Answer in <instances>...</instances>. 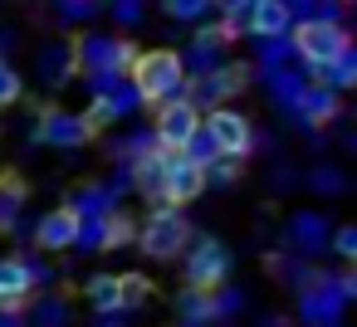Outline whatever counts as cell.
<instances>
[{"label":"cell","instance_id":"11","mask_svg":"<svg viewBox=\"0 0 357 327\" xmlns=\"http://www.w3.org/2000/svg\"><path fill=\"white\" fill-rule=\"evenodd\" d=\"M40 142H54V147H79V142H89V137H84V122H79L74 113L50 108V113L40 118Z\"/></svg>","mask_w":357,"mask_h":327},{"label":"cell","instance_id":"14","mask_svg":"<svg viewBox=\"0 0 357 327\" xmlns=\"http://www.w3.org/2000/svg\"><path fill=\"white\" fill-rule=\"evenodd\" d=\"M245 79H250V74H245L240 64H225V69H215V74H211L196 93H206L201 103H215V108H220V98H230L235 88H245Z\"/></svg>","mask_w":357,"mask_h":327},{"label":"cell","instance_id":"22","mask_svg":"<svg viewBox=\"0 0 357 327\" xmlns=\"http://www.w3.org/2000/svg\"><path fill=\"white\" fill-rule=\"evenodd\" d=\"M333 249H337V259H347V264H352V259H357V230H352V225H342V230H337V239H333Z\"/></svg>","mask_w":357,"mask_h":327},{"label":"cell","instance_id":"16","mask_svg":"<svg viewBox=\"0 0 357 327\" xmlns=\"http://www.w3.org/2000/svg\"><path fill=\"white\" fill-rule=\"evenodd\" d=\"M84 293H89V308H98V312H118V308H123V293H118V273H93Z\"/></svg>","mask_w":357,"mask_h":327},{"label":"cell","instance_id":"9","mask_svg":"<svg viewBox=\"0 0 357 327\" xmlns=\"http://www.w3.org/2000/svg\"><path fill=\"white\" fill-rule=\"evenodd\" d=\"M289 25H294V6H289V0H250V15H245V30L250 35L279 40Z\"/></svg>","mask_w":357,"mask_h":327},{"label":"cell","instance_id":"13","mask_svg":"<svg viewBox=\"0 0 357 327\" xmlns=\"http://www.w3.org/2000/svg\"><path fill=\"white\" fill-rule=\"evenodd\" d=\"M298 113H303V122H313V127L333 122V118H337V88H303V93H298Z\"/></svg>","mask_w":357,"mask_h":327},{"label":"cell","instance_id":"20","mask_svg":"<svg viewBox=\"0 0 357 327\" xmlns=\"http://www.w3.org/2000/svg\"><path fill=\"white\" fill-rule=\"evenodd\" d=\"M20 98H25V79H20L6 59H0V108H15Z\"/></svg>","mask_w":357,"mask_h":327},{"label":"cell","instance_id":"15","mask_svg":"<svg viewBox=\"0 0 357 327\" xmlns=\"http://www.w3.org/2000/svg\"><path fill=\"white\" fill-rule=\"evenodd\" d=\"M118 113H123V103H118V98H108V93H98V98H93V103L79 113V122H84V137L93 142V137H98L108 122H118Z\"/></svg>","mask_w":357,"mask_h":327},{"label":"cell","instance_id":"12","mask_svg":"<svg viewBox=\"0 0 357 327\" xmlns=\"http://www.w3.org/2000/svg\"><path fill=\"white\" fill-rule=\"evenodd\" d=\"M162 176H167V152H157V147H147L142 157H137V191L147 196V200H157L162 205Z\"/></svg>","mask_w":357,"mask_h":327},{"label":"cell","instance_id":"10","mask_svg":"<svg viewBox=\"0 0 357 327\" xmlns=\"http://www.w3.org/2000/svg\"><path fill=\"white\" fill-rule=\"evenodd\" d=\"M35 283H40V273L25 259H0V308H25Z\"/></svg>","mask_w":357,"mask_h":327},{"label":"cell","instance_id":"4","mask_svg":"<svg viewBox=\"0 0 357 327\" xmlns=\"http://www.w3.org/2000/svg\"><path fill=\"white\" fill-rule=\"evenodd\" d=\"M157 122H152V147L157 152H186L191 137L201 132V108L196 98H167L162 108H152Z\"/></svg>","mask_w":357,"mask_h":327},{"label":"cell","instance_id":"6","mask_svg":"<svg viewBox=\"0 0 357 327\" xmlns=\"http://www.w3.org/2000/svg\"><path fill=\"white\" fill-rule=\"evenodd\" d=\"M225 273H230V249L220 244V239H191L186 244V288H196V293H215L220 283H225Z\"/></svg>","mask_w":357,"mask_h":327},{"label":"cell","instance_id":"21","mask_svg":"<svg viewBox=\"0 0 357 327\" xmlns=\"http://www.w3.org/2000/svg\"><path fill=\"white\" fill-rule=\"evenodd\" d=\"M206 6H211V0H167V15L172 20H196Z\"/></svg>","mask_w":357,"mask_h":327},{"label":"cell","instance_id":"1","mask_svg":"<svg viewBox=\"0 0 357 327\" xmlns=\"http://www.w3.org/2000/svg\"><path fill=\"white\" fill-rule=\"evenodd\" d=\"M128 79H132L137 98L147 108H162L167 98H181L186 93V64H181L176 49H137Z\"/></svg>","mask_w":357,"mask_h":327},{"label":"cell","instance_id":"24","mask_svg":"<svg viewBox=\"0 0 357 327\" xmlns=\"http://www.w3.org/2000/svg\"><path fill=\"white\" fill-rule=\"evenodd\" d=\"M113 327H123V322H113Z\"/></svg>","mask_w":357,"mask_h":327},{"label":"cell","instance_id":"17","mask_svg":"<svg viewBox=\"0 0 357 327\" xmlns=\"http://www.w3.org/2000/svg\"><path fill=\"white\" fill-rule=\"evenodd\" d=\"M98 220H103V234H98V244H103V249H118V244L137 239V225H132L123 210H103Z\"/></svg>","mask_w":357,"mask_h":327},{"label":"cell","instance_id":"18","mask_svg":"<svg viewBox=\"0 0 357 327\" xmlns=\"http://www.w3.org/2000/svg\"><path fill=\"white\" fill-rule=\"evenodd\" d=\"M211 317H215V298L186 288V293H181V327H201V322H211Z\"/></svg>","mask_w":357,"mask_h":327},{"label":"cell","instance_id":"19","mask_svg":"<svg viewBox=\"0 0 357 327\" xmlns=\"http://www.w3.org/2000/svg\"><path fill=\"white\" fill-rule=\"evenodd\" d=\"M118 293H123V308H137L152 298V278L147 273H118Z\"/></svg>","mask_w":357,"mask_h":327},{"label":"cell","instance_id":"7","mask_svg":"<svg viewBox=\"0 0 357 327\" xmlns=\"http://www.w3.org/2000/svg\"><path fill=\"white\" fill-rule=\"evenodd\" d=\"M206 166L201 161H191L186 152H167V176H162V205H176V210H186L201 191H206Z\"/></svg>","mask_w":357,"mask_h":327},{"label":"cell","instance_id":"2","mask_svg":"<svg viewBox=\"0 0 357 327\" xmlns=\"http://www.w3.org/2000/svg\"><path fill=\"white\" fill-rule=\"evenodd\" d=\"M137 244H142V254L157 259V264L181 259L186 244H191V225H186V215H181L176 205H152V215H147L142 230H137Z\"/></svg>","mask_w":357,"mask_h":327},{"label":"cell","instance_id":"8","mask_svg":"<svg viewBox=\"0 0 357 327\" xmlns=\"http://www.w3.org/2000/svg\"><path fill=\"white\" fill-rule=\"evenodd\" d=\"M35 239H40V249H50V254H64V249H74V244L84 239V220H79V210H74V205H59V210L40 215V230H35Z\"/></svg>","mask_w":357,"mask_h":327},{"label":"cell","instance_id":"5","mask_svg":"<svg viewBox=\"0 0 357 327\" xmlns=\"http://www.w3.org/2000/svg\"><path fill=\"white\" fill-rule=\"evenodd\" d=\"M201 132H206V142L215 147V157H250V147H255V122L245 118V113H235V108H211V118L201 122Z\"/></svg>","mask_w":357,"mask_h":327},{"label":"cell","instance_id":"23","mask_svg":"<svg viewBox=\"0 0 357 327\" xmlns=\"http://www.w3.org/2000/svg\"><path fill=\"white\" fill-rule=\"evenodd\" d=\"M225 6H240V0H225Z\"/></svg>","mask_w":357,"mask_h":327},{"label":"cell","instance_id":"3","mask_svg":"<svg viewBox=\"0 0 357 327\" xmlns=\"http://www.w3.org/2000/svg\"><path fill=\"white\" fill-rule=\"evenodd\" d=\"M294 30V54L308 64V69H328L333 59H342L347 49H352V40H347V30L337 25V20H298V25H289Z\"/></svg>","mask_w":357,"mask_h":327}]
</instances>
